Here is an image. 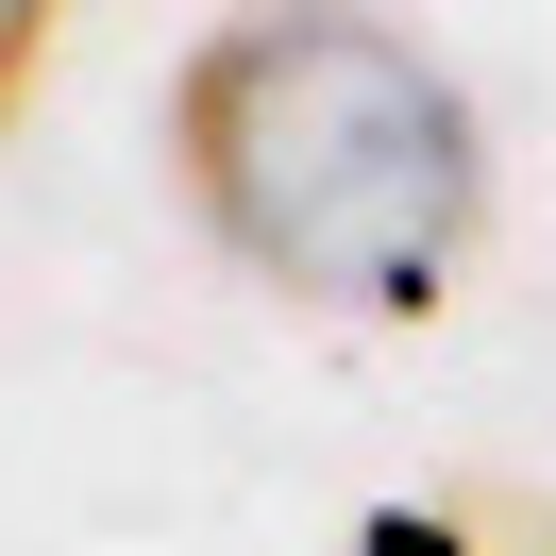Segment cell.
Listing matches in <instances>:
<instances>
[{"label": "cell", "mask_w": 556, "mask_h": 556, "mask_svg": "<svg viewBox=\"0 0 556 556\" xmlns=\"http://www.w3.org/2000/svg\"><path fill=\"white\" fill-rule=\"evenodd\" d=\"M354 556H472V522H455V506H371Z\"/></svg>", "instance_id": "7a4b0ae2"}, {"label": "cell", "mask_w": 556, "mask_h": 556, "mask_svg": "<svg viewBox=\"0 0 556 556\" xmlns=\"http://www.w3.org/2000/svg\"><path fill=\"white\" fill-rule=\"evenodd\" d=\"M51 17H68V0H0V118L35 102V68H51Z\"/></svg>", "instance_id": "3957f363"}, {"label": "cell", "mask_w": 556, "mask_h": 556, "mask_svg": "<svg viewBox=\"0 0 556 556\" xmlns=\"http://www.w3.org/2000/svg\"><path fill=\"white\" fill-rule=\"evenodd\" d=\"M169 152L203 237L320 320H421L489 219V136L455 68H421V35L354 17V0L219 17L169 85Z\"/></svg>", "instance_id": "6da1fadb"}]
</instances>
